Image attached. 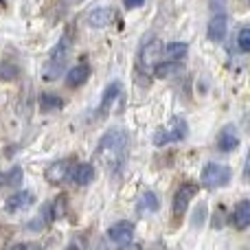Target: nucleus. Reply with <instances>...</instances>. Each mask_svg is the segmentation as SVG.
<instances>
[{"mask_svg": "<svg viewBox=\"0 0 250 250\" xmlns=\"http://www.w3.org/2000/svg\"><path fill=\"white\" fill-rule=\"evenodd\" d=\"M125 158H127V134L119 127L105 132L97 147V160L104 165L105 171L119 173L125 165Z\"/></svg>", "mask_w": 250, "mask_h": 250, "instance_id": "nucleus-1", "label": "nucleus"}, {"mask_svg": "<svg viewBox=\"0 0 250 250\" xmlns=\"http://www.w3.org/2000/svg\"><path fill=\"white\" fill-rule=\"evenodd\" d=\"M68 53H70V35L64 33V35H62V40L57 42V46L53 48L51 60H48L46 68H44V79H48V82H51V79H55L57 75L64 70L66 60H68Z\"/></svg>", "mask_w": 250, "mask_h": 250, "instance_id": "nucleus-2", "label": "nucleus"}, {"mask_svg": "<svg viewBox=\"0 0 250 250\" xmlns=\"http://www.w3.org/2000/svg\"><path fill=\"white\" fill-rule=\"evenodd\" d=\"M233 178V171L230 167L220 163H208L207 167L202 169V185L208 187V189H220V187H226Z\"/></svg>", "mask_w": 250, "mask_h": 250, "instance_id": "nucleus-3", "label": "nucleus"}, {"mask_svg": "<svg viewBox=\"0 0 250 250\" xmlns=\"http://www.w3.org/2000/svg\"><path fill=\"white\" fill-rule=\"evenodd\" d=\"M185 136H187V121H185V119H180V117H176V119H171V121H169V125L165 129L156 132L154 143L158 147H163V145H167V143L180 141V138H185Z\"/></svg>", "mask_w": 250, "mask_h": 250, "instance_id": "nucleus-4", "label": "nucleus"}, {"mask_svg": "<svg viewBox=\"0 0 250 250\" xmlns=\"http://www.w3.org/2000/svg\"><path fill=\"white\" fill-rule=\"evenodd\" d=\"M160 57H163V42H160V40H149V42L141 48L138 62H141V66L145 70H154V66L160 62Z\"/></svg>", "mask_w": 250, "mask_h": 250, "instance_id": "nucleus-5", "label": "nucleus"}, {"mask_svg": "<svg viewBox=\"0 0 250 250\" xmlns=\"http://www.w3.org/2000/svg\"><path fill=\"white\" fill-rule=\"evenodd\" d=\"M195 193H198V185H191V182L180 185V189H178L176 195H173V215L176 217L185 215L187 207H189V202L195 198Z\"/></svg>", "mask_w": 250, "mask_h": 250, "instance_id": "nucleus-6", "label": "nucleus"}, {"mask_svg": "<svg viewBox=\"0 0 250 250\" xmlns=\"http://www.w3.org/2000/svg\"><path fill=\"white\" fill-rule=\"evenodd\" d=\"M108 237L119 246H125L134 237V224L132 222H117V224H112L108 229Z\"/></svg>", "mask_w": 250, "mask_h": 250, "instance_id": "nucleus-7", "label": "nucleus"}, {"mask_svg": "<svg viewBox=\"0 0 250 250\" xmlns=\"http://www.w3.org/2000/svg\"><path fill=\"white\" fill-rule=\"evenodd\" d=\"M33 204V193L31 191H22V193H16L11 198H7L4 202V211L7 213H20L24 208H29Z\"/></svg>", "mask_w": 250, "mask_h": 250, "instance_id": "nucleus-8", "label": "nucleus"}, {"mask_svg": "<svg viewBox=\"0 0 250 250\" xmlns=\"http://www.w3.org/2000/svg\"><path fill=\"white\" fill-rule=\"evenodd\" d=\"M237 145H239L237 129H235L233 125H226L220 132V136H217V147H220L222 151H233V149H237Z\"/></svg>", "mask_w": 250, "mask_h": 250, "instance_id": "nucleus-9", "label": "nucleus"}, {"mask_svg": "<svg viewBox=\"0 0 250 250\" xmlns=\"http://www.w3.org/2000/svg\"><path fill=\"white\" fill-rule=\"evenodd\" d=\"M92 176H95V169H92V165L88 163H79V165H70V171H68V180L77 182V185H88V182L92 180Z\"/></svg>", "mask_w": 250, "mask_h": 250, "instance_id": "nucleus-10", "label": "nucleus"}, {"mask_svg": "<svg viewBox=\"0 0 250 250\" xmlns=\"http://www.w3.org/2000/svg\"><path fill=\"white\" fill-rule=\"evenodd\" d=\"M88 77H90V66L79 64V66H75V68L68 70V75H66V83H68L70 88H79L88 82Z\"/></svg>", "mask_w": 250, "mask_h": 250, "instance_id": "nucleus-11", "label": "nucleus"}, {"mask_svg": "<svg viewBox=\"0 0 250 250\" xmlns=\"http://www.w3.org/2000/svg\"><path fill=\"white\" fill-rule=\"evenodd\" d=\"M233 224L237 226L239 230H246L248 229V224H250V202H248V200H242V202L235 207Z\"/></svg>", "mask_w": 250, "mask_h": 250, "instance_id": "nucleus-12", "label": "nucleus"}, {"mask_svg": "<svg viewBox=\"0 0 250 250\" xmlns=\"http://www.w3.org/2000/svg\"><path fill=\"white\" fill-rule=\"evenodd\" d=\"M68 171H70V163L68 160H60V163H53L46 169V180L48 182H62L68 180Z\"/></svg>", "mask_w": 250, "mask_h": 250, "instance_id": "nucleus-13", "label": "nucleus"}, {"mask_svg": "<svg viewBox=\"0 0 250 250\" xmlns=\"http://www.w3.org/2000/svg\"><path fill=\"white\" fill-rule=\"evenodd\" d=\"M114 18L112 9H95L92 13H88V26H95V29H101V26H108Z\"/></svg>", "mask_w": 250, "mask_h": 250, "instance_id": "nucleus-14", "label": "nucleus"}, {"mask_svg": "<svg viewBox=\"0 0 250 250\" xmlns=\"http://www.w3.org/2000/svg\"><path fill=\"white\" fill-rule=\"evenodd\" d=\"M224 35H226V18L222 16V13H217V16H213L211 22H208V40L222 42Z\"/></svg>", "mask_w": 250, "mask_h": 250, "instance_id": "nucleus-15", "label": "nucleus"}, {"mask_svg": "<svg viewBox=\"0 0 250 250\" xmlns=\"http://www.w3.org/2000/svg\"><path fill=\"white\" fill-rule=\"evenodd\" d=\"M40 108H42L44 112H55V110H62V108H64V101H62L57 95H51V92H42V95H40Z\"/></svg>", "mask_w": 250, "mask_h": 250, "instance_id": "nucleus-16", "label": "nucleus"}, {"mask_svg": "<svg viewBox=\"0 0 250 250\" xmlns=\"http://www.w3.org/2000/svg\"><path fill=\"white\" fill-rule=\"evenodd\" d=\"M151 73L156 75V77H171V75H176V73H180V64L178 62H173V60H167V62H158V64L154 66V70Z\"/></svg>", "mask_w": 250, "mask_h": 250, "instance_id": "nucleus-17", "label": "nucleus"}, {"mask_svg": "<svg viewBox=\"0 0 250 250\" xmlns=\"http://www.w3.org/2000/svg\"><path fill=\"white\" fill-rule=\"evenodd\" d=\"M156 208H158V198H156L151 191H147V193L143 195V198L138 200V204H136V211L141 213V215L143 213H145V215L147 213H154Z\"/></svg>", "mask_w": 250, "mask_h": 250, "instance_id": "nucleus-18", "label": "nucleus"}, {"mask_svg": "<svg viewBox=\"0 0 250 250\" xmlns=\"http://www.w3.org/2000/svg\"><path fill=\"white\" fill-rule=\"evenodd\" d=\"M187 53H189V46L185 42H171L165 46V55L173 62H180L182 57H187Z\"/></svg>", "mask_w": 250, "mask_h": 250, "instance_id": "nucleus-19", "label": "nucleus"}, {"mask_svg": "<svg viewBox=\"0 0 250 250\" xmlns=\"http://www.w3.org/2000/svg\"><path fill=\"white\" fill-rule=\"evenodd\" d=\"M121 92V86H119L117 82L114 83H110L108 86V90H105V95H104V99H101V112H108V108L112 105V101L117 99V95Z\"/></svg>", "mask_w": 250, "mask_h": 250, "instance_id": "nucleus-20", "label": "nucleus"}, {"mask_svg": "<svg viewBox=\"0 0 250 250\" xmlns=\"http://www.w3.org/2000/svg\"><path fill=\"white\" fill-rule=\"evenodd\" d=\"M18 77V66L11 62H2L0 64V82H11Z\"/></svg>", "mask_w": 250, "mask_h": 250, "instance_id": "nucleus-21", "label": "nucleus"}, {"mask_svg": "<svg viewBox=\"0 0 250 250\" xmlns=\"http://www.w3.org/2000/svg\"><path fill=\"white\" fill-rule=\"evenodd\" d=\"M237 46H239V51H242V53H248L250 51V29H248V26H244V29L239 31Z\"/></svg>", "mask_w": 250, "mask_h": 250, "instance_id": "nucleus-22", "label": "nucleus"}, {"mask_svg": "<svg viewBox=\"0 0 250 250\" xmlns=\"http://www.w3.org/2000/svg\"><path fill=\"white\" fill-rule=\"evenodd\" d=\"M20 176H22L20 169H13L11 176H9V185H18V182H20Z\"/></svg>", "mask_w": 250, "mask_h": 250, "instance_id": "nucleus-23", "label": "nucleus"}, {"mask_svg": "<svg viewBox=\"0 0 250 250\" xmlns=\"http://www.w3.org/2000/svg\"><path fill=\"white\" fill-rule=\"evenodd\" d=\"M123 2H125V7L127 9H134V7H141L145 0H123Z\"/></svg>", "mask_w": 250, "mask_h": 250, "instance_id": "nucleus-24", "label": "nucleus"}]
</instances>
